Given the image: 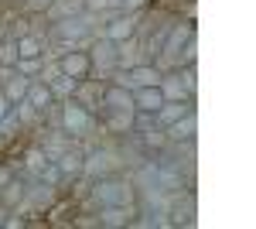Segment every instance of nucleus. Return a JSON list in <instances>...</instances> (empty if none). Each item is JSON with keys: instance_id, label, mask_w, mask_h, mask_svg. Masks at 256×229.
<instances>
[{"instance_id": "4468645a", "label": "nucleus", "mask_w": 256, "mask_h": 229, "mask_svg": "<svg viewBox=\"0 0 256 229\" xmlns=\"http://www.w3.org/2000/svg\"><path fill=\"white\" fill-rule=\"evenodd\" d=\"M192 110H195V99H164L154 116H158V127L164 130V127H171L174 120H181L184 113H192Z\"/></svg>"}, {"instance_id": "b1692460", "label": "nucleus", "mask_w": 256, "mask_h": 229, "mask_svg": "<svg viewBox=\"0 0 256 229\" xmlns=\"http://www.w3.org/2000/svg\"><path fill=\"white\" fill-rule=\"evenodd\" d=\"M18 69L20 76H28V79H38V72L44 69V58H18Z\"/></svg>"}, {"instance_id": "cd10ccee", "label": "nucleus", "mask_w": 256, "mask_h": 229, "mask_svg": "<svg viewBox=\"0 0 256 229\" xmlns=\"http://www.w3.org/2000/svg\"><path fill=\"white\" fill-rule=\"evenodd\" d=\"M7 212H10L7 205H0V229H4V219H7Z\"/></svg>"}, {"instance_id": "a878e982", "label": "nucleus", "mask_w": 256, "mask_h": 229, "mask_svg": "<svg viewBox=\"0 0 256 229\" xmlns=\"http://www.w3.org/2000/svg\"><path fill=\"white\" fill-rule=\"evenodd\" d=\"M14 174H18V168H14L10 161H0V185H7V181H10Z\"/></svg>"}, {"instance_id": "1a4fd4ad", "label": "nucleus", "mask_w": 256, "mask_h": 229, "mask_svg": "<svg viewBox=\"0 0 256 229\" xmlns=\"http://www.w3.org/2000/svg\"><path fill=\"white\" fill-rule=\"evenodd\" d=\"M140 14L144 11H126V14H113V18L102 24V35L110 41H126V38H134L137 35V24H140Z\"/></svg>"}, {"instance_id": "393cba45", "label": "nucleus", "mask_w": 256, "mask_h": 229, "mask_svg": "<svg viewBox=\"0 0 256 229\" xmlns=\"http://www.w3.org/2000/svg\"><path fill=\"white\" fill-rule=\"evenodd\" d=\"M72 226H79V229H99V215H72Z\"/></svg>"}, {"instance_id": "2eb2a0df", "label": "nucleus", "mask_w": 256, "mask_h": 229, "mask_svg": "<svg viewBox=\"0 0 256 229\" xmlns=\"http://www.w3.org/2000/svg\"><path fill=\"white\" fill-rule=\"evenodd\" d=\"M160 76H164V72H160L154 62H140L134 69H126V86H130V89H137V86H158Z\"/></svg>"}, {"instance_id": "7ed1b4c3", "label": "nucleus", "mask_w": 256, "mask_h": 229, "mask_svg": "<svg viewBox=\"0 0 256 229\" xmlns=\"http://www.w3.org/2000/svg\"><path fill=\"white\" fill-rule=\"evenodd\" d=\"M58 106H62V130L68 137H76V140H82V137H89V134H96L99 130V120L82 103H76V99H58Z\"/></svg>"}, {"instance_id": "bb28decb", "label": "nucleus", "mask_w": 256, "mask_h": 229, "mask_svg": "<svg viewBox=\"0 0 256 229\" xmlns=\"http://www.w3.org/2000/svg\"><path fill=\"white\" fill-rule=\"evenodd\" d=\"M82 4H86V11H89V14H102V11L110 7V0H82Z\"/></svg>"}, {"instance_id": "f03ea898", "label": "nucleus", "mask_w": 256, "mask_h": 229, "mask_svg": "<svg viewBox=\"0 0 256 229\" xmlns=\"http://www.w3.org/2000/svg\"><path fill=\"white\" fill-rule=\"evenodd\" d=\"M192 38H195V24H192V21H174L171 31H168V38H164V45H160L158 58H154V65H158L160 72H164V69H174L178 62H181L184 45Z\"/></svg>"}, {"instance_id": "423d86ee", "label": "nucleus", "mask_w": 256, "mask_h": 229, "mask_svg": "<svg viewBox=\"0 0 256 229\" xmlns=\"http://www.w3.org/2000/svg\"><path fill=\"white\" fill-rule=\"evenodd\" d=\"M120 154L110 151V147H99V151H86V168H82V178H102V174H116L120 171Z\"/></svg>"}, {"instance_id": "6e6552de", "label": "nucleus", "mask_w": 256, "mask_h": 229, "mask_svg": "<svg viewBox=\"0 0 256 229\" xmlns=\"http://www.w3.org/2000/svg\"><path fill=\"white\" fill-rule=\"evenodd\" d=\"M99 229H123V226H134V219L140 215V202L134 205H99Z\"/></svg>"}, {"instance_id": "9b49d317", "label": "nucleus", "mask_w": 256, "mask_h": 229, "mask_svg": "<svg viewBox=\"0 0 256 229\" xmlns=\"http://www.w3.org/2000/svg\"><path fill=\"white\" fill-rule=\"evenodd\" d=\"M195 134H198V110L184 113L171 127H164V140L168 144H195Z\"/></svg>"}, {"instance_id": "aec40b11", "label": "nucleus", "mask_w": 256, "mask_h": 229, "mask_svg": "<svg viewBox=\"0 0 256 229\" xmlns=\"http://www.w3.org/2000/svg\"><path fill=\"white\" fill-rule=\"evenodd\" d=\"M14 45H18V58H44V45H48V38H41L38 31H31V35L14 38Z\"/></svg>"}, {"instance_id": "f257e3e1", "label": "nucleus", "mask_w": 256, "mask_h": 229, "mask_svg": "<svg viewBox=\"0 0 256 229\" xmlns=\"http://www.w3.org/2000/svg\"><path fill=\"white\" fill-rule=\"evenodd\" d=\"M89 198L99 205H134L140 202V188L134 178L126 174H102V178H92L89 181Z\"/></svg>"}, {"instance_id": "ddd939ff", "label": "nucleus", "mask_w": 256, "mask_h": 229, "mask_svg": "<svg viewBox=\"0 0 256 229\" xmlns=\"http://www.w3.org/2000/svg\"><path fill=\"white\" fill-rule=\"evenodd\" d=\"M99 110H134V89L120 86V82H106L102 86V106Z\"/></svg>"}, {"instance_id": "6ab92c4d", "label": "nucleus", "mask_w": 256, "mask_h": 229, "mask_svg": "<svg viewBox=\"0 0 256 229\" xmlns=\"http://www.w3.org/2000/svg\"><path fill=\"white\" fill-rule=\"evenodd\" d=\"M158 86H160V93H164V99H195V96H188L184 82L178 76V69H164V76H160Z\"/></svg>"}, {"instance_id": "20e7f679", "label": "nucleus", "mask_w": 256, "mask_h": 229, "mask_svg": "<svg viewBox=\"0 0 256 229\" xmlns=\"http://www.w3.org/2000/svg\"><path fill=\"white\" fill-rule=\"evenodd\" d=\"M86 52L92 58V76L99 72V79H106L113 69H116V41H110L106 35H99L86 45Z\"/></svg>"}, {"instance_id": "412c9836", "label": "nucleus", "mask_w": 256, "mask_h": 229, "mask_svg": "<svg viewBox=\"0 0 256 229\" xmlns=\"http://www.w3.org/2000/svg\"><path fill=\"white\" fill-rule=\"evenodd\" d=\"M48 86H52V93H55V99H68L72 96V89H76V79H68V76H55V79H48Z\"/></svg>"}, {"instance_id": "a211bd4d", "label": "nucleus", "mask_w": 256, "mask_h": 229, "mask_svg": "<svg viewBox=\"0 0 256 229\" xmlns=\"http://www.w3.org/2000/svg\"><path fill=\"white\" fill-rule=\"evenodd\" d=\"M24 195H28V181L14 174L7 185H0V205H7V209H18L20 202H24Z\"/></svg>"}, {"instance_id": "4be33fe9", "label": "nucleus", "mask_w": 256, "mask_h": 229, "mask_svg": "<svg viewBox=\"0 0 256 229\" xmlns=\"http://www.w3.org/2000/svg\"><path fill=\"white\" fill-rule=\"evenodd\" d=\"M18 65V45L14 38H4L0 41V69H14Z\"/></svg>"}, {"instance_id": "5701e85b", "label": "nucleus", "mask_w": 256, "mask_h": 229, "mask_svg": "<svg viewBox=\"0 0 256 229\" xmlns=\"http://www.w3.org/2000/svg\"><path fill=\"white\" fill-rule=\"evenodd\" d=\"M147 130H160V127H158V116L134 110V134H147Z\"/></svg>"}, {"instance_id": "0eeeda50", "label": "nucleus", "mask_w": 256, "mask_h": 229, "mask_svg": "<svg viewBox=\"0 0 256 229\" xmlns=\"http://www.w3.org/2000/svg\"><path fill=\"white\" fill-rule=\"evenodd\" d=\"M99 120V130L110 137H126L134 134V110H99L96 113Z\"/></svg>"}, {"instance_id": "dca6fc26", "label": "nucleus", "mask_w": 256, "mask_h": 229, "mask_svg": "<svg viewBox=\"0 0 256 229\" xmlns=\"http://www.w3.org/2000/svg\"><path fill=\"white\" fill-rule=\"evenodd\" d=\"M160 103H164L160 86H137L134 89V110H140V113H158Z\"/></svg>"}, {"instance_id": "39448f33", "label": "nucleus", "mask_w": 256, "mask_h": 229, "mask_svg": "<svg viewBox=\"0 0 256 229\" xmlns=\"http://www.w3.org/2000/svg\"><path fill=\"white\" fill-rule=\"evenodd\" d=\"M55 65H58L62 76L76 79V82L92 76V58H89V52H86V48H65V52L55 58Z\"/></svg>"}, {"instance_id": "9d476101", "label": "nucleus", "mask_w": 256, "mask_h": 229, "mask_svg": "<svg viewBox=\"0 0 256 229\" xmlns=\"http://www.w3.org/2000/svg\"><path fill=\"white\" fill-rule=\"evenodd\" d=\"M102 86H106V79H92V76H89V79H79L68 99L82 103L89 113L96 116V113H99V106H102Z\"/></svg>"}, {"instance_id": "f8f14e48", "label": "nucleus", "mask_w": 256, "mask_h": 229, "mask_svg": "<svg viewBox=\"0 0 256 229\" xmlns=\"http://www.w3.org/2000/svg\"><path fill=\"white\" fill-rule=\"evenodd\" d=\"M171 219V226H195V195L184 188L174 195V202H171V212H168Z\"/></svg>"}, {"instance_id": "f3484780", "label": "nucleus", "mask_w": 256, "mask_h": 229, "mask_svg": "<svg viewBox=\"0 0 256 229\" xmlns=\"http://www.w3.org/2000/svg\"><path fill=\"white\" fill-rule=\"evenodd\" d=\"M24 99H28L38 113H44L52 103H58L55 93H52V86H48V82H41V79H31V86H28V96H24Z\"/></svg>"}, {"instance_id": "c85d7f7f", "label": "nucleus", "mask_w": 256, "mask_h": 229, "mask_svg": "<svg viewBox=\"0 0 256 229\" xmlns=\"http://www.w3.org/2000/svg\"><path fill=\"white\" fill-rule=\"evenodd\" d=\"M7 38V24H4V21H0V41Z\"/></svg>"}]
</instances>
